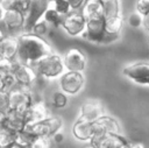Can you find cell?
<instances>
[{"label": "cell", "instance_id": "obj_18", "mask_svg": "<svg viewBox=\"0 0 149 148\" xmlns=\"http://www.w3.org/2000/svg\"><path fill=\"white\" fill-rule=\"evenodd\" d=\"M123 24H125V20L121 15L105 19V31L107 35L118 38V35L122 30Z\"/></svg>", "mask_w": 149, "mask_h": 148}, {"label": "cell", "instance_id": "obj_13", "mask_svg": "<svg viewBox=\"0 0 149 148\" xmlns=\"http://www.w3.org/2000/svg\"><path fill=\"white\" fill-rule=\"evenodd\" d=\"M0 22L3 23L8 31H16L24 27L26 15L17 9H8L3 12V16Z\"/></svg>", "mask_w": 149, "mask_h": 148}, {"label": "cell", "instance_id": "obj_34", "mask_svg": "<svg viewBox=\"0 0 149 148\" xmlns=\"http://www.w3.org/2000/svg\"><path fill=\"white\" fill-rule=\"evenodd\" d=\"M17 0H0V7L5 10L8 9H16Z\"/></svg>", "mask_w": 149, "mask_h": 148}, {"label": "cell", "instance_id": "obj_7", "mask_svg": "<svg viewBox=\"0 0 149 148\" xmlns=\"http://www.w3.org/2000/svg\"><path fill=\"white\" fill-rule=\"evenodd\" d=\"M85 26L86 19L83 16L80 10H71L70 13L62 17L61 27L68 35L72 37L80 36L85 29Z\"/></svg>", "mask_w": 149, "mask_h": 148}, {"label": "cell", "instance_id": "obj_41", "mask_svg": "<svg viewBox=\"0 0 149 148\" xmlns=\"http://www.w3.org/2000/svg\"><path fill=\"white\" fill-rule=\"evenodd\" d=\"M2 16H3V9L0 7V21L2 20Z\"/></svg>", "mask_w": 149, "mask_h": 148}, {"label": "cell", "instance_id": "obj_2", "mask_svg": "<svg viewBox=\"0 0 149 148\" xmlns=\"http://www.w3.org/2000/svg\"><path fill=\"white\" fill-rule=\"evenodd\" d=\"M33 68L38 77H43L47 79L58 78L65 72L63 57L55 51L40 58L33 65Z\"/></svg>", "mask_w": 149, "mask_h": 148}, {"label": "cell", "instance_id": "obj_38", "mask_svg": "<svg viewBox=\"0 0 149 148\" xmlns=\"http://www.w3.org/2000/svg\"><path fill=\"white\" fill-rule=\"evenodd\" d=\"M130 148H146L142 142H130Z\"/></svg>", "mask_w": 149, "mask_h": 148}, {"label": "cell", "instance_id": "obj_21", "mask_svg": "<svg viewBox=\"0 0 149 148\" xmlns=\"http://www.w3.org/2000/svg\"><path fill=\"white\" fill-rule=\"evenodd\" d=\"M121 15L120 0H104V19H109Z\"/></svg>", "mask_w": 149, "mask_h": 148}, {"label": "cell", "instance_id": "obj_3", "mask_svg": "<svg viewBox=\"0 0 149 148\" xmlns=\"http://www.w3.org/2000/svg\"><path fill=\"white\" fill-rule=\"evenodd\" d=\"M80 37L94 43H108L115 40V37H112L106 34L104 17L86 20V26Z\"/></svg>", "mask_w": 149, "mask_h": 148}, {"label": "cell", "instance_id": "obj_1", "mask_svg": "<svg viewBox=\"0 0 149 148\" xmlns=\"http://www.w3.org/2000/svg\"><path fill=\"white\" fill-rule=\"evenodd\" d=\"M19 42L16 59L23 64L33 66L43 56L54 52L51 45L43 37L33 33H23L16 36Z\"/></svg>", "mask_w": 149, "mask_h": 148}, {"label": "cell", "instance_id": "obj_31", "mask_svg": "<svg viewBox=\"0 0 149 148\" xmlns=\"http://www.w3.org/2000/svg\"><path fill=\"white\" fill-rule=\"evenodd\" d=\"M9 110V97L7 91H0V112H7Z\"/></svg>", "mask_w": 149, "mask_h": 148}, {"label": "cell", "instance_id": "obj_43", "mask_svg": "<svg viewBox=\"0 0 149 148\" xmlns=\"http://www.w3.org/2000/svg\"><path fill=\"white\" fill-rule=\"evenodd\" d=\"M3 35H5V33H3V31H2L1 29H0V38H1V37H2Z\"/></svg>", "mask_w": 149, "mask_h": 148}, {"label": "cell", "instance_id": "obj_44", "mask_svg": "<svg viewBox=\"0 0 149 148\" xmlns=\"http://www.w3.org/2000/svg\"><path fill=\"white\" fill-rule=\"evenodd\" d=\"M48 1H49V3H51V2H54L55 0H48Z\"/></svg>", "mask_w": 149, "mask_h": 148}, {"label": "cell", "instance_id": "obj_37", "mask_svg": "<svg viewBox=\"0 0 149 148\" xmlns=\"http://www.w3.org/2000/svg\"><path fill=\"white\" fill-rule=\"evenodd\" d=\"M142 27L149 33V16L142 17Z\"/></svg>", "mask_w": 149, "mask_h": 148}, {"label": "cell", "instance_id": "obj_23", "mask_svg": "<svg viewBox=\"0 0 149 148\" xmlns=\"http://www.w3.org/2000/svg\"><path fill=\"white\" fill-rule=\"evenodd\" d=\"M68 94H65L64 92H62L61 90H57L55 91L52 94H51V98H50V105L57 110H61V108H64L66 105H68Z\"/></svg>", "mask_w": 149, "mask_h": 148}, {"label": "cell", "instance_id": "obj_16", "mask_svg": "<svg viewBox=\"0 0 149 148\" xmlns=\"http://www.w3.org/2000/svg\"><path fill=\"white\" fill-rule=\"evenodd\" d=\"M49 117L48 107L43 100H34L31 106L26 113V122L28 124H34L37 121H41L45 118Z\"/></svg>", "mask_w": 149, "mask_h": 148}, {"label": "cell", "instance_id": "obj_36", "mask_svg": "<svg viewBox=\"0 0 149 148\" xmlns=\"http://www.w3.org/2000/svg\"><path fill=\"white\" fill-rule=\"evenodd\" d=\"M63 140H64V135H63L61 132H57V133H55V134L51 136V141H55L56 143H61Z\"/></svg>", "mask_w": 149, "mask_h": 148}, {"label": "cell", "instance_id": "obj_25", "mask_svg": "<svg viewBox=\"0 0 149 148\" xmlns=\"http://www.w3.org/2000/svg\"><path fill=\"white\" fill-rule=\"evenodd\" d=\"M50 7L52 9H55L62 16H64L68 13L71 12V8H70V6H69V3H68L66 0H55L54 2L50 3Z\"/></svg>", "mask_w": 149, "mask_h": 148}, {"label": "cell", "instance_id": "obj_29", "mask_svg": "<svg viewBox=\"0 0 149 148\" xmlns=\"http://www.w3.org/2000/svg\"><path fill=\"white\" fill-rule=\"evenodd\" d=\"M135 12L142 17L149 16V0H136Z\"/></svg>", "mask_w": 149, "mask_h": 148}, {"label": "cell", "instance_id": "obj_5", "mask_svg": "<svg viewBox=\"0 0 149 148\" xmlns=\"http://www.w3.org/2000/svg\"><path fill=\"white\" fill-rule=\"evenodd\" d=\"M8 97H9V108L19 111L23 114L27 113V111L35 100L31 89L21 85H16L10 91H8Z\"/></svg>", "mask_w": 149, "mask_h": 148}, {"label": "cell", "instance_id": "obj_40", "mask_svg": "<svg viewBox=\"0 0 149 148\" xmlns=\"http://www.w3.org/2000/svg\"><path fill=\"white\" fill-rule=\"evenodd\" d=\"M0 91H5V90H3V82H2L1 75H0Z\"/></svg>", "mask_w": 149, "mask_h": 148}, {"label": "cell", "instance_id": "obj_4", "mask_svg": "<svg viewBox=\"0 0 149 148\" xmlns=\"http://www.w3.org/2000/svg\"><path fill=\"white\" fill-rule=\"evenodd\" d=\"M63 127V120L59 117H48L41 121L28 124L24 126V131L33 136H48L51 138L55 133L59 132Z\"/></svg>", "mask_w": 149, "mask_h": 148}, {"label": "cell", "instance_id": "obj_6", "mask_svg": "<svg viewBox=\"0 0 149 148\" xmlns=\"http://www.w3.org/2000/svg\"><path fill=\"white\" fill-rule=\"evenodd\" d=\"M85 85V77L83 72L65 71L59 77V89L62 92L69 96H76Z\"/></svg>", "mask_w": 149, "mask_h": 148}, {"label": "cell", "instance_id": "obj_11", "mask_svg": "<svg viewBox=\"0 0 149 148\" xmlns=\"http://www.w3.org/2000/svg\"><path fill=\"white\" fill-rule=\"evenodd\" d=\"M49 6H50V3L48 0H31L29 10L26 15V23L23 27V29L27 33H29L31 30L33 26L42 19L44 12L49 8Z\"/></svg>", "mask_w": 149, "mask_h": 148}, {"label": "cell", "instance_id": "obj_15", "mask_svg": "<svg viewBox=\"0 0 149 148\" xmlns=\"http://www.w3.org/2000/svg\"><path fill=\"white\" fill-rule=\"evenodd\" d=\"M19 42L14 35H3L0 38V58L15 59L17 55Z\"/></svg>", "mask_w": 149, "mask_h": 148}, {"label": "cell", "instance_id": "obj_32", "mask_svg": "<svg viewBox=\"0 0 149 148\" xmlns=\"http://www.w3.org/2000/svg\"><path fill=\"white\" fill-rule=\"evenodd\" d=\"M128 24H129L132 28L142 27V16L139 15L136 12L132 13V14L128 16Z\"/></svg>", "mask_w": 149, "mask_h": 148}, {"label": "cell", "instance_id": "obj_12", "mask_svg": "<svg viewBox=\"0 0 149 148\" xmlns=\"http://www.w3.org/2000/svg\"><path fill=\"white\" fill-rule=\"evenodd\" d=\"M72 135L78 141H91L94 131V121L87 120L83 117H78L72 125Z\"/></svg>", "mask_w": 149, "mask_h": 148}, {"label": "cell", "instance_id": "obj_20", "mask_svg": "<svg viewBox=\"0 0 149 148\" xmlns=\"http://www.w3.org/2000/svg\"><path fill=\"white\" fill-rule=\"evenodd\" d=\"M17 132L7 125L2 124L0 126V148H8L16 142Z\"/></svg>", "mask_w": 149, "mask_h": 148}, {"label": "cell", "instance_id": "obj_17", "mask_svg": "<svg viewBox=\"0 0 149 148\" xmlns=\"http://www.w3.org/2000/svg\"><path fill=\"white\" fill-rule=\"evenodd\" d=\"M80 13L86 20L104 17V0H85Z\"/></svg>", "mask_w": 149, "mask_h": 148}, {"label": "cell", "instance_id": "obj_27", "mask_svg": "<svg viewBox=\"0 0 149 148\" xmlns=\"http://www.w3.org/2000/svg\"><path fill=\"white\" fill-rule=\"evenodd\" d=\"M1 77H2V82H3V90L5 91H10L13 87H15L17 85L16 80H15V77L14 75L10 72V73H0Z\"/></svg>", "mask_w": 149, "mask_h": 148}, {"label": "cell", "instance_id": "obj_42", "mask_svg": "<svg viewBox=\"0 0 149 148\" xmlns=\"http://www.w3.org/2000/svg\"><path fill=\"white\" fill-rule=\"evenodd\" d=\"M84 148H95V147H94L93 145H91V143H90V145H87V146H85Z\"/></svg>", "mask_w": 149, "mask_h": 148}, {"label": "cell", "instance_id": "obj_14", "mask_svg": "<svg viewBox=\"0 0 149 148\" xmlns=\"http://www.w3.org/2000/svg\"><path fill=\"white\" fill-rule=\"evenodd\" d=\"M79 117H83L87 120L91 121H95L98 118H100L101 115H104V106L100 101L98 100H85L80 108H79Z\"/></svg>", "mask_w": 149, "mask_h": 148}, {"label": "cell", "instance_id": "obj_8", "mask_svg": "<svg viewBox=\"0 0 149 148\" xmlns=\"http://www.w3.org/2000/svg\"><path fill=\"white\" fill-rule=\"evenodd\" d=\"M122 73L129 80L149 86V62H134L126 65Z\"/></svg>", "mask_w": 149, "mask_h": 148}, {"label": "cell", "instance_id": "obj_22", "mask_svg": "<svg viewBox=\"0 0 149 148\" xmlns=\"http://www.w3.org/2000/svg\"><path fill=\"white\" fill-rule=\"evenodd\" d=\"M62 15L61 14H58L55 9H52L50 6H49V8L44 12V14H43V16H42V20L43 21H45L48 24H51V26H54L55 28H59L61 27V23H62Z\"/></svg>", "mask_w": 149, "mask_h": 148}, {"label": "cell", "instance_id": "obj_19", "mask_svg": "<svg viewBox=\"0 0 149 148\" xmlns=\"http://www.w3.org/2000/svg\"><path fill=\"white\" fill-rule=\"evenodd\" d=\"M97 124H99L104 131L108 134H121V126L119 124V121L116 119H114L113 117L109 115H101L100 118H98L95 120Z\"/></svg>", "mask_w": 149, "mask_h": 148}, {"label": "cell", "instance_id": "obj_30", "mask_svg": "<svg viewBox=\"0 0 149 148\" xmlns=\"http://www.w3.org/2000/svg\"><path fill=\"white\" fill-rule=\"evenodd\" d=\"M15 59H7V58H0V73H13Z\"/></svg>", "mask_w": 149, "mask_h": 148}, {"label": "cell", "instance_id": "obj_39", "mask_svg": "<svg viewBox=\"0 0 149 148\" xmlns=\"http://www.w3.org/2000/svg\"><path fill=\"white\" fill-rule=\"evenodd\" d=\"M8 148H26V147H23V146H21V145H19V143H13L10 147H8Z\"/></svg>", "mask_w": 149, "mask_h": 148}, {"label": "cell", "instance_id": "obj_26", "mask_svg": "<svg viewBox=\"0 0 149 148\" xmlns=\"http://www.w3.org/2000/svg\"><path fill=\"white\" fill-rule=\"evenodd\" d=\"M47 31H48V23L41 19L40 21H37V22L33 26V28H31V30H30L29 33H33V34H35V35H37V36L43 37V36L47 34Z\"/></svg>", "mask_w": 149, "mask_h": 148}, {"label": "cell", "instance_id": "obj_28", "mask_svg": "<svg viewBox=\"0 0 149 148\" xmlns=\"http://www.w3.org/2000/svg\"><path fill=\"white\" fill-rule=\"evenodd\" d=\"M33 138H34V136H33L30 133H28L27 131H24V129H23V131H20V132H17L16 143H19V145H21V146L28 148V146L30 145Z\"/></svg>", "mask_w": 149, "mask_h": 148}, {"label": "cell", "instance_id": "obj_33", "mask_svg": "<svg viewBox=\"0 0 149 148\" xmlns=\"http://www.w3.org/2000/svg\"><path fill=\"white\" fill-rule=\"evenodd\" d=\"M31 0H17V5H16V9L20 10L21 13H23L24 15H27L29 7H30Z\"/></svg>", "mask_w": 149, "mask_h": 148}, {"label": "cell", "instance_id": "obj_35", "mask_svg": "<svg viewBox=\"0 0 149 148\" xmlns=\"http://www.w3.org/2000/svg\"><path fill=\"white\" fill-rule=\"evenodd\" d=\"M71 10H80V8L83 7L85 0H66Z\"/></svg>", "mask_w": 149, "mask_h": 148}, {"label": "cell", "instance_id": "obj_10", "mask_svg": "<svg viewBox=\"0 0 149 148\" xmlns=\"http://www.w3.org/2000/svg\"><path fill=\"white\" fill-rule=\"evenodd\" d=\"M13 75L15 77V80H16L17 85L26 86V87H31L33 84L38 78V76H37V73H36V71L34 70L33 66L23 64V63L19 62L17 59L15 61Z\"/></svg>", "mask_w": 149, "mask_h": 148}, {"label": "cell", "instance_id": "obj_24", "mask_svg": "<svg viewBox=\"0 0 149 148\" xmlns=\"http://www.w3.org/2000/svg\"><path fill=\"white\" fill-rule=\"evenodd\" d=\"M51 138L48 136H34L28 148H50Z\"/></svg>", "mask_w": 149, "mask_h": 148}, {"label": "cell", "instance_id": "obj_9", "mask_svg": "<svg viewBox=\"0 0 149 148\" xmlns=\"http://www.w3.org/2000/svg\"><path fill=\"white\" fill-rule=\"evenodd\" d=\"M62 57H63L65 71L83 72L86 68L87 57H86L85 52L77 47H72V48L68 49Z\"/></svg>", "mask_w": 149, "mask_h": 148}]
</instances>
